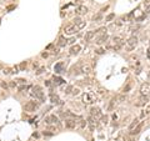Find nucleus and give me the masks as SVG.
<instances>
[{"mask_svg": "<svg viewBox=\"0 0 150 141\" xmlns=\"http://www.w3.org/2000/svg\"><path fill=\"white\" fill-rule=\"evenodd\" d=\"M75 41V39H70V40L69 41H68V43H69V44H73V43Z\"/></svg>", "mask_w": 150, "mask_h": 141, "instance_id": "obj_31", "label": "nucleus"}, {"mask_svg": "<svg viewBox=\"0 0 150 141\" xmlns=\"http://www.w3.org/2000/svg\"><path fill=\"white\" fill-rule=\"evenodd\" d=\"M80 50H81V46L80 45H78V44L73 45L70 48V55H78V54L80 53Z\"/></svg>", "mask_w": 150, "mask_h": 141, "instance_id": "obj_13", "label": "nucleus"}, {"mask_svg": "<svg viewBox=\"0 0 150 141\" xmlns=\"http://www.w3.org/2000/svg\"><path fill=\"white\" fill-rule=\"evenodd\" d=\"M83 101H84V103H86V104L93 103V101H91V97H90V95H89V94H84V95H83Z\"/></svg>", "mask_w": 150, "mask_h": 141, "instance_id": "obj_20", "label": "nucleus"}, {"mask_svg": "<svg viewBox=\"0 0 150 141\" xmlns=\"http://www.w3.org/2000/svg\"><path fill=\"white\" fill-rule=\"evenodd\" d=\"M79 94V89H73V95H78Z\"/></svg>", "mask_w": 150, "mask_h": 141, "instance_id": "obj_28", "label": "nucleus"}, {"mask_svg": "<svg viewBox=\"0 0 150 141\" xmlns=\"http://www.w3.org/2000/svg\"><path fill=\"white\" fill-rule=\"evenodd\" d=\"M25 66H26V63H23V64H21V65H20V67H21V69H24Z\"/></svg>", "mask_w": 150, "mask_h": 141, "instance_id": "obj_30", "label": "nucleus"}, {"mask_svg": "<svg viewBox=\"0 0 150 141\" xmlns=\"http://www.w3.org/2000/svg\"><path fill=\"white\" fill-rule=\"evenodd\" d=\"M99 20H101V15H100V14H98V15L94 16V21H96V23H98Z\"/></svg>", "mask_w": 150, "mask_h": 141, "instance_id": "obj_27", "label": "nucleus"}, {"mask_svg": "<svg viewBox=\"0 0 150 141\" xmlns=\"http://www.w3.org/2000/svg\"><path fill=\"white\" fill-rule=\"evenodd\" d=\"M139 124V120H134L133 122H131V124H130V126H129V130H130V131H131V130H133L134 128H135V126H136Z\"/></svg>", "mask_w": 150, "mask_h": 141, "instance_id": "obj_25", "label": "nucleus"}, {"mask_svg": "<svg viewBox=\"0 0 150 141\" xmlns=\"http://www.w3.org/2000/svg\"><path fill=\"white\" fill-rule=\"evenodd\" d=\"M146 104H148V96L141 95L140 97H139L136 105H138V106H143V105H146Z\"/></svg>", "mask_w": 150, "mask_h": 141, "instance_id": "obj_15", "label": "nucleus"}, {"mask_svg": "<svg viewBox=\"0 0 150 141\" xmlns=\"http://www.w3.org/2000/svg\"><path fill=\"white\" fill-rule=\"evenodd\" d=\"M65 126L68 129H75L78 126V121L75 119H66L65 120Z\"/></svg>", "mask_w": 150, "mask_h": 141, "instance_id": "obj_10", "label": "nucleus"}, {"mask_svg": "<svg viewBox=\"0 0 150 141\" xmlns=\"http://www.w3.org/2000/svg\"><path fill=\"white\" fill-rule=\"evenodd\" d=\"M144 8L146 13H150V0H145L144 1Z\"/></svg>", "mask_w": 150, "mask_h": 141, "instance_id": "obj_22", "label": "nucleus"}, {"mask_svg": "<svg viewBox=\"0 0 150 141\" xmlns=\"http://www.w3.org/2000/svg\"><path fill=\"white\" fill-rule=\"evenodd\" d=\"M113 41H114V48H115V49H120L121 46H123V44H124V40L120 36H114Z\"/></svg>", "mask_w": 150, "mask_h": 141, "instance_id": "obj_11", "label": "nucleus"}, {"mask_svg": "<svg viewBox=\"0 0 150 141\" xmlns=\"http://www.w3.org/2000/svg\"><path fill=\"white\" fill-rule=\"evenodd\" d=\"M63 67H64V63H59L55 65V71L56 73H61L63 71Z\"/></svg>", "mask_w": 150, "mask_h": 141, "instance_id": "obj_19", "label": "nucleus"}, {"mask_svg": "<svg viewBox=\"0 0 150 141\" xmlns=\"http://www.w3.org/2000/svg\"><path fill=\"white\" fill-rule=\"evenodd\" d=\"M63 82H64L63 79H60V78H54V84H56V85H61Z\"/></svg>", "mask_w": 150, "mask_h": 141, "instance_id": "obj_24", "label": "nucleus"}, {"mask_svg": "<svg viewBox=\"0 0 150 141\" xmlns=\"http://www.w3.org/2000/svg\"><path fill=\"white\" fill-rule=\"evenodd\" d=\"M75 13H76L78 15H84V14L88 13V8H86V6H84V5H80V6H78V8H76Z\"/></svg>", "mask_w": 150, "mask_h": 141, "instance_id": "obj_14", "label": "nucleus"}, {"mask_svg": "<svg viewBox=\"0 0 150 141\" xmlns=\"http://www.w3.org/2000/svg\"><path fill=\"white\" fill-rule=\"evenodd\" d=\"M33 91H31V94H33V96L35 97V99H38L39 101H41V103H44L45 101V96H44V91H43V89L40 88V86L35 85L33 86Z\"/></svg>", "mask_w": 150, "mask_h": 141, "instance_id": "obj_1", "label": "nucleus"}, {"mask_svg": "<svg viewBox=\"0 0 150 141\" xmlns=\"http://www.w3.org/2000/svg\"><path fill=\"white\" fill-rule=\"evenodd\" d=\"M90 116H93L94 119H100L103 116V114H101V111H100V109L99 107H96V106H93L91 109H90Z\"/></svg>", "mask_w": 150, "mask_h": 141, "instance_id": "obj_4", "label": "nucleus"}, {"mask_svg": "<svg viewBox=\"0 0 150 141\" xmlns=\"http://www.w3.org/2000/svg\"><path fill=\"white\" fill-rule=\"evenodd\" d=\"M50 100H51V103L55 104V105H61L63 104V101L60 100V97L54 92H50Z\"/></svg>", "mask_w": 150, "mask_h": 141, "instance_id": "obj_12", "label": "nucleus"}, {"mask_svg": "<svg viewBox=\"0 0 150 141\" xmlns=\"http://www.w3.org/2000/svg\"><path fill=\"white\" fill-rule=\"evenodd\" d=\"M114 18H115V15H114V14H110V15H108V16H106V21H110V20H113Z\"/></svg>", "mask_w": 150, "mask_h": 141, "instance_id": "obj_26", "label": "nucleus"}, {"mask_svg": "<svg viewBox=\"0 0 150 141\" xmlns=\"http://www.w3.org/2000/svg\"><path fill=\"white\" fill-rule=\"evenodd\" d=\"M140 94L144 96H149L150 95V82H145L141 85L140 88Z\"/></svg>", "mask_w": 150, "mask_h": 141, "instance_id": "obj_6", "label": "nucleus"}, {"mask_svg": "<svg viewBox=\"0 0 150 141\" xmlns=\"http://www.w3.org/2000/svg\"><path fill=\"white\" fill-rule=\"evenodd\" d=\"M24 109H25V111H28V113H33V111L39 109V103H36V101H29L28 104H25Z\"/></svg>", "mask_w": 150, "mask_h": 141, "instance_id": "obj_2", "label": "nucleus"}, {"mask_svg": "<svg viewBox=\"0 0 150 141\" xmlns=\"http://www.w3.org/2000/svg\"><path fill=\"white\" fill-rule=\"evenodd\" d=\"M45 124H48V125H59L60 122H59V119L58 116H55V115H48V116L45 117Z\"/></svg>", "mask_w": 150, "mask_h": 141, "instance_id": "obj_3", "label": "nucleus"}, {"mask_svg": "<svg viewBox=\"0 0 150 141\" xmlns=\"http://www.w3.org/2000/svg\"><path fill=\"white\" fill-rule=\"evenodd\" d=\"M66 44H68V40H66V39L64 38V36H61V38L59 39V43H58L59 46H65Z\"/></svg>", "mask_w": 150, "mask_h": 141, "instance_id": "obj_21", "label": "nucleus"}, {"mask_svg": "<svg viewBox=\"0 0 150 141\" xmlns=\"http://www.w3.org/2000/svg\"><path fill=\"white\" fill-rule=\"evenodd\" d=\"M88 121H89V125H90V129L93 130V129H95L96 126H98V120L96 119H94L93 116H90L88 119Z\"/></svg>", "mask_w": 150, "mask_h": 141, "instance_id": "obj_17", "label": "nucleus"}, {"mask_svg": "<svg viewBox=\"0 0 150 141\" xmlns=\"http://www.w3.org/2000/svg\"><path fill=\"white\" fill-rule=\"evenodd\" d=\"M109 39V35H108V32H103V34H100V36L96 38V44L98 45H101V44H104V43L106 41Z\"/></svg>", "mask_w": 150, "mask_h": 141, "instance_id": "obj_8", "label": "nucleus"}, {"mask_svg": "<svg viewBox=\"0 0 150 141\" xmlns=\"http://www.w3.org/2000/svg\"><path fill=\"white\" fill-rule=\"evenodd\" d=\"M141 129H143V124L140 122V124H138V125L130 131V135H138V134L141 131Z\"/></svg>", "mask_w": 150, "mask_h": 141, "instance_id": "obj_16", "label": "nucleus"}, {"mask_svg": "<svg viewBox=\"0 0 150 141\" xmlns=\"http://www.w3.org/2000/svg\"><path fill=\"white\" fill-rule=\"evenodd\" d=\"M94 36H95V31H88L86 34H85L84 39H85V41H90Z\"/></svg>", "mask_w": 150, "mask_h": 141, "instance_id": "obj_18", "label": "nucleus"}, {"mask_svg": "<svg viewBox=\"0 0 150 141\" xmlns=\"http://www.w3.org/2000/svg\"><path fill=\"white\" fill-rule=\"evenodd\" d=\"M64 32H65L66 35H74L75 32H78V28L75 26V25H66L65 28H64Z\"/></svg>", "mask_w": 150, "mask_h": 141, "instance_id": "obj_5", "label": "nucleus"}, {"mask_svg": "<svg viewBox=\"0 0 150 141\" xmlns=\"http://www.w3.org/2000/svg\"><path fill=\"white\" fill-rule=\"evenodd\" d=\"M74 25H75V26H76L78 29H83L84 26H85V21L83 20V19H81V18L80 16H76V18H74Z\"/></svg>", "mask_w": 150, "mask_h": 141, "instance_id": "obj_9", "label": "nucleus"}, {"mask_svg": "<svg viewBox=\"0 0 150 141\" xmlns=\"http://www.w3.org/2000/svg\"><path fill=\"white\" fill-rule=\"evenodd\" d=\"M96 53H98V54H103V53H104V50H103V49H99V50H96Z\"/></svg>", "mask_w": 150, "mask_h": 141, "instance_id": "obj_29", "label": "nucleus"}, {"mask_svg": "<svg viewBox=\"0 0 150 141\" xmlns=\"http://www.w3.org/2000/svg\"><path fill=\"white\" fill-rule=\"evenodd\" d=\"M138 45V38L136 36H131L128 39V41H126V46H128V49H134L135 46Z\"/></svg>", "mask_w": 150, "mask_h": 141, "instance_id": "obj_7", "label": "nucleus"}, {"mask_svg": "<svg viewBox=\"0 0 150 141\" xmlns=\"http://www.w3.org/2000/svg\"><path fill=\"white\" fill-rule=\"evenodd\" d=\"M73 86H71V85H69V86H66V88L65 89H64V92H65V94H70V92H73Z\"/></svg>", "mask_w": 150, "mask_h": 141, "instance_id": "obj_23", "label": "nucleus"}]
</instances>
